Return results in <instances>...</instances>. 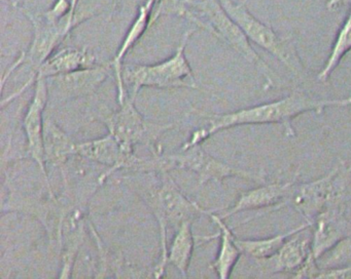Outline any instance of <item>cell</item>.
Masks as SVG:
<instances>
[{
  "label": "cell",
  "instance_id": "cell-1",
  "mask_svg": "<svg viewBox=\"0 0 351 279\" xmlns=\"http://www.w3.org/2000/svg\"><path fill=\"white\" fill-rule=\"evenodd\" d=\"M332 106H351V96L336 100H324L302 90H295L280 100L264 103L234 112L209 114L197 111V114L207 118L208 124L195 131L190 139L182 145V150L202 143L217 131L239 125L280 124L285 129V135L293 137L295 135V131L291 127L293 119L303 113L311 111L322 114L324 109Z\"/></svg>",
  "mask_w": 351,
  "mask_h": 279
},
{
  "label": "cell",
  "instance_id": "cell-2",
  "mask_svg": "<svg viewBox=\"0 0 351 279\" xmlns=\"http://www.w3.org/2000/svg\"><path fill=\"white\" fill-rule=\"evenodd\" d=\"M184 18L227 43L234 51L256 66L264 76L267 86L272 85V70L254 51L250 39L226 12L219 0H186V12Z\"/></svg>",
  "mask_w": 351,
  "mask_h": 279
},
{
  "label": "cell",
  "instance_id": "cell-3",
  "mask_svg": "<svg viewBox=\"0 0 351 279\" xmlns=\"http://www.w3.org/2000/svg\"><path fill=\"white\" fill-rule=\"evenodd\" d=\"M195 29H188L182 35L176 53L165 61L154 65L123 64L122 78L127 94L136 98L143 88H198L192 68L186 57V46Z\"/></svg>",
  "mask_w": 351,
  "mask_h": 279
},
{
  "label": "cell",
  "instance_id": "cell-4",
  "mask_svg": "<svg viewBox=\"0 0 351 279\" xmlns=\"http://www.w3.org/2000/svg\"><path fill=\"white\" fill-rule=\"evenodd\" d=\"M161 185L149 196V205L159 223L160 228V260L154 270V277H163L167 266L168 229L180 227L184 222L194 221L201 215H210L217 209H205L189 199L180 190L176 181L168 172H160Z\"/></svg>",
  "mask_w": 351,
  "mask_h": 279
},
{
  "label": "cell",
  "instance_id": "cell-5",
  "mask_svg": "<svg viewBox=\"0 0 351 279\" xmlns=\"http://www.w3.org/2000/svg\"><path fill=\"white\" fill-rule=\"evenodd\" d=\"M350 176L351 162L340 161L326 176L317 180L301 184L295 182L287 205L313 226L316 217L324 209L345 205Z\"/></svg>",
  "mask_w": 351,
  "mask_h": 279
},
{
  "label": "cell",
  "instance_id": "cell-6",
  "mask_svg": "<svg viewBox=\"0 0 351 279\" xmlns=\"http://www.w3.org/2000/svg\"><path fill=\"white\" fill-rule=\"evenodd\" d=\"M157 172H169L173 170H190L198 176L199 185L206 184L210 181L221 183L227 178H241L246 180L266 183L264 174L234 168L202 149L201 144L182 150L180 153L171 155L154 154Z\"/></svg>",
  "mask_w": 351,
  "mask_h": 279
},
{
  "label": "cell",
  "instance_id": "cell-7",
  "mask_svg": "<svg viewBox=\"0 0 351 279\" xmlns=\"http://www.w3.org/2000/svg\"><path fill=\"white\" fill-rule=\"evenodd\" d=\"M226 12L241 28L250 42L256 43L265 51L274 55L291 73L300 76L303 73V64L298 55L293 41L273 30L248 12L244 4L236 3L233 0H219Z\"/></svg>",
  "mask_w": 351,
  "mask_h": 279
},
{
  "label": "cell",
  "instance_id": "cell-8",
  "mask_svg": "<svg viewBox=\"0 0 351 279\" xmlns=\"http://www.w3.org/2000/svg\"><path fill=\"white\" fill-rule=\"evenodd\" d=\"M134 101L135 98L127 96L120 104V109L104 119V124L124 151L132 153L135 146L147 145L151 147L153 154H160L161 150H158V140L174 127L176 123L161 124L147 120L137 110Z\"/></svg>",
  "mask_w": 351,
  "mask_h": 279
},
{
  "label": "cell",
  "instance_id": "cell-9",
  "mask_svg": "<svg viewBox=\"0 0 351 279\" xmlns=\"http://www.w3.org/2000/svg\"><path fill=\"white\" fill-rule=\"evenodd\" d=\"M28 16L34 25V39L28 51L22 53L17 61L20 66L24 64L29 66L32 69V75L17 92L1 102L3 106L19 96L30 84L34 83L43 64L58 49L61 43L69 37V33L73 30L67 23V16H59L52 8L40 16L28 14Z\"/></svg>",
  "mask_w": 351,
  "mask_h": 279
},
{
  "label": "cell",
  "instance_id": "cell-10",
  "mask_svg": "<svg viewBox=\"0 0 351 279\" xmlns=\"http://www.w3.org/2000/svg\"><path fill=\"white\" fill-rule=\"evenodd\" d=\"M49 94L50 92H49L48 79L44 76L36 75L34 80V96L26 111L25 117L23 119V127L27 137V148L30 157L38 163L48 185V188L51 190V196L54 198L50 178L47 172L44 147V112L48 103Z\"/></svg>",
  "mask_w": 351,
  "mask_h": 279
},
{
  "label": "cell",
  "instance_id": "cell-11",
  "mask_svg": "<svg viewBox=\"0 0 351 279\" xmlns=\"http://www.w3.org/2000/svg\"><path fill=\"white\" fill-rule=\"evenodd\" d=\"M311 252L316 260L351 236V222L345 215V205L328 207L316 217Z\"/></svg>",
  "mask_w": 351,
  "mask_h": 279
},
{
  "label": "cell",
  "instance_id": "cell-12",
  "mask_svg": "<svg viewBox=\"0 0 351 279\" xmlns=\"http://www.w3.org/2000/svg\"><path fill=\"white\" fill-rule=\"evenodd\" d=\"M112 70V65L108 63L47 79L50 81L52 92H56L64 100H71L93 94L108 79Z\"/></svg>",
  "mask_w": 351,
  "mask_h": 279
},
{
  "label": "cell",
  "instance_id": "cell-13",
  "mask_svg": "<svg viewBox=\"0 0 351 279\" xmlns=\"http://www.w3.org/2000/svg\"><path fill=\"white\" fill-rule=\"evenodd\" d=\"M298 174L293 181L289 182H274L256 187L252 190L242 192L238 197L233 207L221 213H217L223 220L228 219L236 213L246 211H258V209H277L287 205L291 187L297 180Z\"/></svg>",
  "mask_w": 351,
  "mask_h": 279
},
{
  "label": "cell",
  "instance_id": "cell-14",
  "mask_svg": "<svg viewBox=\"0 0 351 279\" xmlns=\"http://www.w3.org/2000/svg\"><path fill=\"white\" fill-rule=\"evenodd\" d=\"M84 234L85 217L79 209L62 215L58 225V242L62 258L60 278L71 277L77 252L84 242Z\"/></svg>",
  "mask_w": 351,
  "mask_h": 279
},
{
  "label": "cell",
  "instance_id": "cell-15",
  "mask_svg": "<svg viewBox=\"0 0 351 279\" xmlns=\"http://www.w3.org/2000/svg\"><path fill=\"white\" fill-rule=\"evenodd\" d=\"M297 234L287 238L278 252L270 258L254 260L260 271L268 276L275 273L297 272L312 252L311 241L307 238L298 237Z\"/></svg>",
  "mask_w": 351,
  "mask_h": 279
},
{
  "label": "cell",
  "instance_id": "cell-16",
  "mask_svg": "<svg viewBox=\"0 0 351 279\" xmlns=\"http://www.w3.org/2000/svg\"><path fill=\"white\" fill-rule=\"evenodd\" d=\"M159 0H145L138 8L136 18L133 21L132 25L129 28L116 57L110 61L112 70L116 74L117 85H118L119 104L124 102L125 98L128 96L126 88L124 86L122 78L123 59L126 57L131 49L138 42L139 39L143 36L147 29L153 25V14L156 5Z\"/></svg>",
  "mask_w": 351,
  "mask_h": 279
},
{
  "label": "cell",
  "instance_id": "cell-17",
  "mask_svg": "<svg viewBox=\"0 0 351 279\" xmlns=\"http://www.w3.org/2000/svg\"><path fill=\"white\" fill-rule=\"evenodd\" d=\"M97 59L87 49L65 47L57 49L38 70L36 75L49 78L61 74L71 73L79 70L97 66Z\"/></svg>",
  "mask_w": 351,
  "mask_h": 279
},
{
  "label": "cell",
  "instance_id": "cell-18",
  "mask_svg": "<svg viewBox=\"0 0 351 279\" xmlns=\"http://www.w3.org/2000/svg\"><path fill=\"white\" fill-rule=\"evenodd\" d=\"M213 211L209 215L219 229V250L217 258L210 264V268L217 273L219 279H228L232 271L241 256L242 252L236 242V237L232 230L228 227L223 220Z\"/></svg>",
  "mask_w": 351,
  "mask_h": 279
},
{
  "label": "cell",
  "instance_id": "cell-19",
  "mask_svg": "<svg viewBox=\"0 0 351 279\" xmlns=\"http://www.w3.org/2000/svg\"><path fill=\"white\" fill-rule=\"evenodd\" d=\"M45 160L46 163L63 168L71 157L77 155V143L52 119L45 121Z\"/></svg>",
  "mask_w": 351,
  "mask_h": 279
},
{
  "label": "cell",
  "instance_id": "cell-20",
  "mask_svg": "<svg viewBox=\"0 0 351 279\" xmlns=\"http://www.w3.org/2000/svg\"><path fill=\"white\" fill-rule=\"evenodd\" d=\"M193 221H186L178 227L170 248H168L167 264L173 265L182 278L188 277L189 267L195 248L192 232Z\"/></svg>",
  "mask_w": 351,
  "mask_h": 279
},
{
  "label": "cell",
  "instance_id": "cell-21",
  "mask_svg": "<svg viewBox=\"0 0 351 279\" xmlns=\"http://www.w3.org/2000/svg\"><path fill=\"white\" fill-rule=\"evenodd\" d=\"M312 227V224H301L293 229L289 230L285 233L277 234L271 237L261 238V239H239L236 238L238 246L241 250L242 254L250 256L252 260H263V258H270L273 254L278 252L279 248L283 245L287 238L299 232L304 231L307 228Z\"/></svg>",
  "mask_w": 351,
  "mask_h": 279
},
{
  "label": "cell",
  "instance_id": "cell-22",
  "mask_svg": "<svg viewBox=\"0 0 351 279\" xmlns=\"http://www.w3.org/2000/svg\"><path fill=\"white\" fill-rule=\"evenodd\" d=\"M351 1V0H350ZM351 4V2H350ZM351 51V6L346 18L341 25L334 44L330 49V55L326 59V64L322 67V71L317 74V79L319 81H326L332 72L336 69L337 66L342 61L348 51Z\"/></svg>",
  "mask_w": 351,
  "mask_h": 279
},
{
  "label": "cell",
  "instance_id": "cell-23",
  "mask_svg": "<svg viewBox=\"0 0 351 279\" xmlns=\"http://www.w3.org/2000/svg\"><path fill=\"white\" fill-rule=\"evenodd\" d=\"M326 254H330V256L326 260H318L322 261L324 265H320L322 268H335L340 267L341 264H348L351 262V236L342 240Z\"/></svg>",
  "mask_w": 351,
  "mask_h": 279
},
{
  "label": "cell",
  "instance_id": "cell-24",
  "mask_svg": "<svg viewBox=\"0 0 351 279\" xmlns=\"http://www.w3.org/2000/svg\"><path fill=\"white\" fill-rule=\"evenodd\" d=\"M351 279V265L335 268H322L319 266L315 279Z\"/></svg>",
  "mask_w": 351,
  "mask_h": 279
},
{
  "label": "cell",
  "instance_id": "cell-25",
  "mask_svg": "<svg viewBox=\"0 0 351 279\" xmlns=\"http://www.w3.org/2000/svg\"><path fill=\"white\" fill-rule=\"evenodd\" d=\"M69 1H71V10L67 14V22H69V26L73 29V27L80 23L79 21H77V14H75V10H77L80 0H69Z\"/></svg>",
  "mask_w": 351,
  "mask_h": 279
}]
</instances>
